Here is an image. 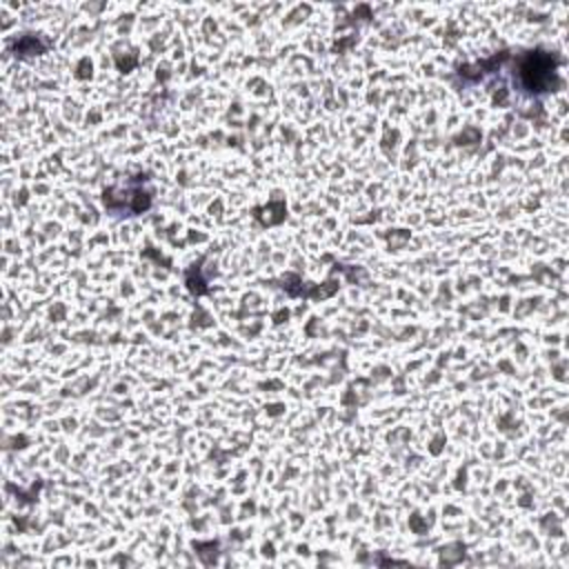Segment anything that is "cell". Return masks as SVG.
<instances>
[{"instance_id": "1", "label": "cell", "mask_w": 569, "mask_h": 569, "mask_svg": "<svg viewBox=\"0 0 569 569\" xmlns=\"http://www.w3.org/2000/svg\"><path fill=\"white\" fill-rule=\"evenodd\" d=\"M558 64H560V58L553 51H545V49L527 51L520 58L516 69L522 91L529 96H542V93L556 91L560 87Z\"/></svg>"}]
</instances>
